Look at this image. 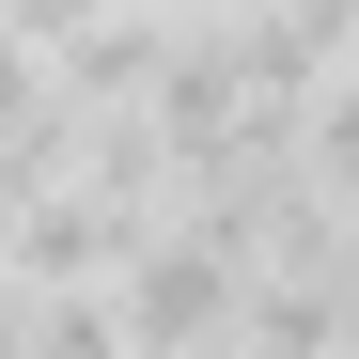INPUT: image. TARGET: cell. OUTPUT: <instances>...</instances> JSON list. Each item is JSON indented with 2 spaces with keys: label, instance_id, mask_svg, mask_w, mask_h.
<instances>
[{
  "label": "cell",
  "instance_id": "obj_1",
  "mask_svg": "<svg viewBox=\"0 0 359 359\" xmlns=\"http://www.w3.org/2000/svg\"><path fill=\"white\" fill-rule=\"evenodd\" d=\"M266 250H234V234H188L172 219L156 250L109 281V328H126V359H234V297H250Z\"/></svg>",
  "mask_w": 359,
  "mask_h": 359
},
{
  "label": "cell",
  "instance_id": "obj_2",
  "mask_svg": "<svg viewBox=\"0 0 359 359\" xmlns=\"http://www.w3.org/2000/svg\"><path fill=\"white\" fill-rule=\"evenodd\" d=\"M126 16H203V0H126Z\"/></svg>",
  "mask_w": 359,
  "mask_h": 359
}]
</instances>
